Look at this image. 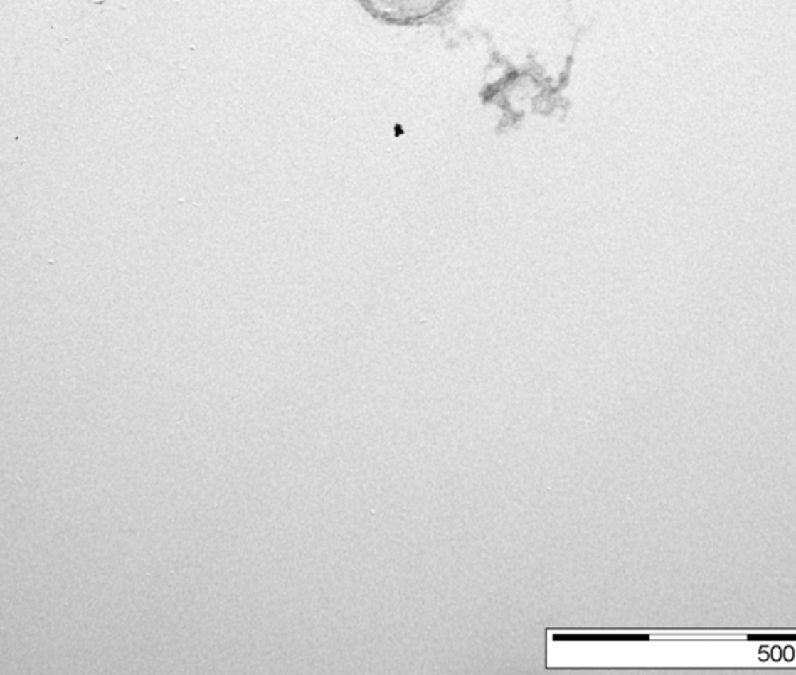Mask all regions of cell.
<instances>
[{"label": "cell", "mask_w": 796, "mask_h": 675, "mask_svg": "<svg viewBox=\"0 0 796 675\" xmlns=\"http://www.w3.org/2000/svg\"><path fill=\"white\" fill-rule=\"evenodd\" d=\"M373 18L389 26L412 27L439 21L450 15L460 0H358Z\"/></svg>", "instance_id": "cell-1"}, {"label": "cell", "mask_w": 796, "mask_h": 675, "mask_svg": "<svg viewBox=\"0 0 796 675\" xmlns=\"http://www.w3.org/2000/svg\"><path fill=\"white\" fill-rule=\"evenodd\" d=\"M554 641H649L646 634H554Z\"/></svg>", "instance_id": "cell-2"}, {"label": "cell", "mask_w": 796, "mask_h": 675, "mask_svg": "<svg viewBox=\"0 0 796 675\" xmlns=\"http://www.w3.org/2000/svg\"><path fill=\"white\" fill-rule=\"evenodd\" d=\"M749 641H795V634H750Z\"/></svg>", "instance_id": "cell-3"}]
</instances>
